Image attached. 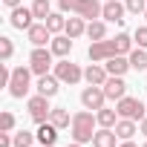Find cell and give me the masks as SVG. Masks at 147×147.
<instances>
[{
    "label": "cell",
    "instance_id": "f1b7e54d",
    "mask_svg": "<svg viewBox=\"0 0 147 147\" xmlns=\"http://www.w3.org/2000/svg\"><path fill=\"white\" fill-rule=\"evenodd\" d=\"M38 136L29 130H15V147H35Z\"/></svg>",
    "mask_w": 147,
    "mask_h": 147
},
{
    "label": "cell",
    "instance_id": "44dd1931",
    "mask_svg": "<svg viewBox=\"0 0 147 147\" xmlns=\"http://www.w3.org/2000/svg\"><path fill=\"white\" fill-rule=\"evenodd\" d=\"M113 130H115V136H118L121 141H127V138H133V136L138 133V121H133V118H118V124H115Z\"/></svg>",
    "mask_w": 147,
    "mask_h": 147
},
{
    "label": "cell",
    "instance_id": "8d00e7d4",
    "mask_svg": "<svg viewBox=\"0 0 147 147\" xmlns=\"http://www.w3.org/2000/svg\"><path fill=\"white\" fill-rule=\"evenodd\" d=\"M118 147H138V144H136L133 138H127V141H118Z\"/></svg>",
    "mask_w": 147,
    "mask_h": 147
},
{
    "label": "cell",
    "instance_id": "e575fe53",
    "mask_svg": "<svg viewBox=\"0 0 147 147\" xmlns=\"http://www.w3.org/2000/svg\"><path fill=\"white\" fill-rule=\"evenodd\" d=\"M138 133H141V136H144V138H147V115H144V118H141V121H138Z\"/></svg>",
    "mask_w": 147,
    "mask_h": 147
},
{
    "label": "cell",
    "instance_id": "4316f807",
    "mask_svg": "<svg viewBox=\"0 0 147 147\" xmlns=\"http://www.w3.org/2000/svg\"><path fill=\"white\" fill-rule=\"evenodd\" d=\"M127 58H130V66H133L136 72H141V69H147V49H141V46H136V49H133V52H130Z\"/></svg>",
    "mask_w": 147,
    "mask_h": 147
},
{
    "label": "cell",
    "instance_id": "ac0fdd59",
    "mask_svg": "<svg viewBox=\"0 0 147 147\" xmlns=\"http://www.w3.org/2000/svg\"><path fill=\"white\" fill-rule=\"evenodd\" d=\"M49 49H52V55H55V58H66V55L72 52V38L61 32V35H55V38H52Z\"/></svg>",
    "mask_w": 147,
    "mask_h": 147
},
{
    "label": "cell",
    "instance_id": "ab89813d",
    "mask_svg": "<svg viewBox=\"0 0 147 147\" xmlns=\"http://www.w3.org/2000/svg\"><path fill=\"white\" fill-rule=\"evenodd\" d=\"M141 147H147V141H144V144H141Z\"/></svg>",
    "mask_w": 147,
    "mask_h": 147
},
{
    "label": "cell",
    "instance_id": "83f0119b",
    "mask_svg": "<svg viewBox=\"0 0 147 147\" xmlns=\"http://www.w3.org/2000/svg\"><path fill=\"white\" fill-rule=\"evenodd\" d=\"M32 15H35V20H46L49 15H52V3L49 0H32Z\"/></svg>",
    "mask_w": 147,
    "mask_h": 147
},
{
    "label": "cell",
    "instance_id": "8992f818",
    "mask_svg": "<svg viewBox=\"0 0 147 147\" xmlns=\"http://www.w3.org/2000/svg\"><path fill=\"white\" fill-rule=\"evenodd\" d=\"M26 107H29V115H32V121L35 124H43V121H49V113H52V107H49V98L46 95H29V101H26Z\"/></svg>",
    "mask_w": 147,
    "mask_h": 147
},
{
    "label": "cell",
    "instance_id": "1f68e13d",
    "mask_svg": "<svg viewBox=\"0 0 147 147\" xmlns=\"http://www.w3.org/2000/svg\"><path fill=\"white\" fill-rule=\"evenodd\" d=\"M124 6L130 15H144L147 12V0H124Z\"/></svg>",
    "mask_w": 147,
    "mask_h": 147
},
{
    "label": "cell",
    "instance_id": "6da1fadb",
    "mask_svg": "<svg viewBox=\"0 0 147 147\" xmlns=\"http://www.w3.org/2000/svg\"><path fill=\"white\" fill-rule=\"evenodd\" d=\"M95 130H98V118H95V113H92V110H87V107H84V110H78L75 115H72V124H69L72 141L87 144V141H92Z\"/></svg>",
    "mask_w": 147,
    "mask_h": 147
},
{
    "label": "cell",
    "instance_id": "d6a6232c",
    "mask_svg": "<svg viewBox=\"0 0 147 147\" xmlns=\"http://www.w3.org/2000/svg\"><path fill=\"white\" fill-rule=\"evenodd\" d=\"M133 40H136V46L147 49V23H144V26H136V32H133Z\"/></svg>",
    "mask_w": 147,
    "mask_h": 147
},
{
    "label": "cell",
    "instance_id": "4fadbf2b",
    "mask_svg": "<svg viewBox=\"0 0 147 147\" xmlns=\"http://www.w3.org/2000/svg\"><path fill=\"white\" fill-rule=\"evenodd\" d=\"M38 92L40 95H46V98H55L58 95V90H61V78L55 75V72H49V75H38Z\"/></svg>",
    "mask_w": 147,
    "mask_h": 147
},
{
    "label": "cell",
    "instance_id": "74e56055",
    "mask_svg": "<svg viewBox=\"0 0 147 147\" xmlns=\"http://www.w3.org/2000/svg\"><path fill=\"white\" fill-rule=\"evenodd\" d=\"M69 147H84V144H78V141H72V144H69Z\"/></svg>",
    "mask_w": 147,
    "mask_h": 147
},
{
    "label": "cell",
    "instance_id": "7a4b0ae2",
    "mask_svg": "<svg viewBox=\"0 0 147 147\" xmlns=\"http://www.w3.org/2000/svg\"><path fill=\"white\" fill-rule=\"evenodd\" d=\"M32 66H15L12 69V81H9V95L12 98H26L32 90Z\"/></svg>",
    "mask_w": 147,
    "mask_h": 147
},
{
    "label": "cell",
    "instance_id": "7c38bea8",
    "mask_svg": "<svg viewBox=\"0 0 147 147\" xmlns=\"http://www.w3.org/2000/svg\"><path fill=\"white\" fill-rule=\"evenodd\" d=\"M26 38H29V43L32 46H46V43H52V32H49V26L43 23V20H35V26L26 32Z\"/></svg>",
    "mask_w": 147,
    "mask_h": 147
},
{
    "label": "cell",
    "instance_id": "836d02e7",
    "mask_svg": "<svg viewBox=\"0 0 147 147\" xmlns=\"http://www.w3.org/2000/svg\"><path fill=\"white\" fill-rule=\"evenodd\" d=\"M72 9H75V0H58V12H72Z\"/></svg>",
    "mask_w": 147,
    "mask_h": 147
},
{
    "label": "cell",
    "instance_id": "52a82bcc",
    "mask_svg": "<svg viewBox=\"0 0 147 147\" xmlns=\"http://www.w3.org/2000/svg\"><path fill=\"white\" fill-rule=\"evenodd\" d=\"M87 55H90V61H92V63H104V61H110V58H113V55H118V52H115V43L104 38V40H92V43H90V49H87Z\"/></svg>",
    "mask_w": 147,
    "mask_h": 147
},
{
    "label": "cell",
    "instance_id": "cb8c5ba5",
    "mask_svg": "<svg viewBox=\"0 0 147 147\" xmlns=\"http://www.w3.org/2000/svg\"><path fill=\"white\" fill-rule=\"evenodd\" d=\"M113 43H115V52H118V55H130V52L136 49V46H133L136 40H133V35H127V32L115 35V38H113Z\"/></svg>",
    "mask_w": 147,
    "mask_h": 147
},
{
    "label": "cell",
    "instance_id": "603a6c76",
    "mask_svg": "<svg viewBox=\"0 0 147 147\" xmlns=\"http://www.w3.org/2000/svg\"><path fill=\"white\" fill-rule=\"evenodd\" d=\"M87 38L90 40H104L107 38V20H90L87 23Z\"/></svg>",
    "mask_w": 147,
    "mask_h": 147
},
{
    "label": "cell",
    "instance_id": "9c48e42d",
    "mask_svg": "<svg viewBox=\"0 0 147 147\" xmlns=\"http://www.w3.org/2000/svg\"><path fill=\"white\" fill-rule=\"evenodd\" d=\"M72 15H81L84 20H98L104 15V3H98V0H75Z\"/></svg>",
    "mask_w": 147,
    "mask_h": 147
},
{
    "label": "cell",
    "instance_id": "ffe728a7",
    "mask_svg": "<svg viewBox=\"0 0 147 147\" xmlns=\"http://www.w3.org/2000/svg\"><path fill=\"white\" fill-rule=\"evenodd\" d=\"M104 66H107L110 75H127V69H133L127 55H113L110 61H104Z\"/></svg>",
    "mask_w": 147,
    "mask_h": 147
},
{
    "label": "cell",
    "instance_id": "d6986e66",
    "mask_svg": "<svg viewBox=\"0 0 147 147\" xmlns=\"http://www.w3.org/2000/svg\"><path fill=\"white\" fill-rule=\"evenodd\" d=\"M87 23H90V20H84L81 15H72V18H66V29H63V35H69L72 40H75V38L87 35Z\"/></svg>",
    "mask_w": 147,
    "mask_h": 147
},
{
    "label": "cell",
    "instance_id": "30bf717a",
    "mask_svg": "<svg viewBox=\"0 0 147 147\" xmlns=\"http://www.w3.org/2000/svg\"><path fill=\"white\" fill-rule=\"evenodd\" d=\"M9 23H12L15 29H20V32H29V29L35 26V15H32V9H26V6H18V9H12V15H9Z\"/></svg>",
    "mask_w": 147,
    "mask_h": 147
},
{
    "label": "cell",
    "instance_id": "4dcf8cb0",
    "mask_svg": "<svg viewBox=\"0 0 147 147\" xmlns=\"http://www.w3.org/2000/svg\"><path fill=\"white\" fill-rule=\"evenodd\" d=\"M0 130L3 133H15V113H9V110L0 113Z\"/></svg>",
    "mask_w": 147,
    "mask_h": 147
},
{
    "label": "cell",
    "instance_id": "f546056e",
    "mask_svg": "<svg viewBox=\"0 0 147 147\" xmlns=\"http://www.w3.org/2000/svg\"><path fill=\"white\" fill-rule=\"evenodd\" d=\"M12 55H15V43H12V38H0V61L9 63Z\"/></svg>",
    "mask_w": 147,
    "mask_h": 147
},
{
    "label": "cell",
    "instance_id": "8fae6325",
    "mask_svg": "<svg viewBox=\"0 0 147 147\" xmlns=\"http://www.w3.org/2000/svg\"><path fill=\"white\" fill-rule=\"evenodd\" d=\"M104 95H107V101H121V98L127 95V81H124V75H110L107 84H104Z\"/></svg>",
    "mask_w": 147,
    "mask_h": 147
},
{
    "label": "cell",
    "instance_id": "484cf974",
    "mask_svg": "<svg viewBox=\"0 0 147 147\" xmlns=\"http://www.w3.org/2000/svg\"><path fill=\"white\" fill-rule=\"evenodd\" d=\"M43 23L49 26V32H52V35H61V32L66 29V18H63V12H52Z\"/></svg>",
    "mask_w": 147,
    "mask_h": 147
},
{
    "label": "cell",
    "instance_id": "7402d4cb",
    "mask_svg": "<svg viewBox=\"0 0 147 147\" xmlns=\"http://www.w3.org/2000/svg\"><path fill=\"white\" fill-rule=\"evenodd\" d=\"M49 121H52L58 130H66V127L72 124V115H69V110H66V107H52V113H49Z\"/></svg>",
    "mask_w": 147,
    "mask_h": 147
},
{
    "label": "cell",
    "instance_id": "e0dca14e",
    "mask_svg": "<svg viewBox=\"0 0 147 147\" xmlns=\"http://www.w3.org/2000/svg\"><path fill=\"white\" fill-rule=\"evenodd\" d=\"M118 136H115V130L113 127H98L95 130V136H92V147H118Z\"/></svg>",
    "mask_w": 147,
    "mask_h": 147
},
{
    "label": "cell",
    "instance_id": "9a60e30c",
    "mask_svg": "<svg viewBox=\"0 0 147 147\" xmlns=\"http://www.w3.org/2000/svg\"><path fill=\"white\" fill-rule=\"evenodd\" d=\"M124 15H127V6L121 3V0H104V20L110 23H124Z\"/></svg>",
    "mask_w": 147,
    "mask_h": 147
},
{
    "label": "cell",
    "instance_id": "d4e9b609",
    "mask_svg": "<svg viewBox=\"0 0 147 147\" xmlns=\"http://www.w3.org/2000/svg\"><path fill=\"white\" fill-rule=\"evenodd\" d=\"M95 118H98V127H115V124H118V110L101 107V110L95 113Z\"/></svg>",
    "mask_w": 147,
    "mask_h": 147
},
{
    "label": "cell",
    "instance_id": "ba28073f",
    "mask_svg": "<svg viewBox=\"0 0 147 147\" xmlns=\"http://www.w3.org/2000/svg\"><path fill=\"white\" fill-rule=\"evenodd\" d=\"M81 104L87 107V110H92V113H98L104 104H107V95H104V87H84V92H81Z\"/></svg>",
    "mask_w": 147,
    "mask_h": 147
},
{
    "label": "cell",
    "instance_id": "5bb4252c",
    "mask_svg": "<svg viewBox=\"0 0 147 147\" xmlns=\"http://www.w3.org/2000/svg\"><path fill=\"white\" fill-rule=\"evenodd\" d=\"M107 78H110V72H107V66H104V63H90V66L84 69V81H87V84H92V87H104V84H107Z\"/></svg>",
    "mask_w": 147,
    "mask_h": 147
},
{
    "label": "cell",
    "instance_id": "5b68a950",
    "mask_svg": "<svg viewBox=\"0 0 147 147\" xmlns=\"http://www.w3.org/2000/svg\"><path fill=\"white\" fill-rule=\"evenodd\" d=\"M52 49H46V46H35L32 52H29V66H32V72L35 75H49V69L55 66L52 63Z\"/></svg>",
    "mask_w": 147,
    "mask_h": 147
},
{
    "label": "cell",
    "instance_id": "277c9868",
    "mask_svg": "<svg viewBox=\"0 0 147 147\" xmlns=\"http://www.w3.org/2000/svg\"><path fill=\"white\" fill-rule=\"evenodd\" d=\"M52 72L61 78V84H78V81H84V69L78 66V63H72V61H66V58H61L55 66H52Z\"/></svg>",
    "mask_w": 147,
    "mask_h": 147
},
{
    "label": "cell",
    "instance_id": "2e32d148",
    "mask_svg": "<svg viewBox=\"0 0 147 147\" xmlns=\"http://www.w3.org/2000/svg\"><path fill=\"white\" fill-rule=\"evenodd\" d=\"M35 136H38V144H40V147H55V141H58V127H55L52 121H43V124H38Z\"/></svg>",
    "mask_w": 147,
    "mask_h": 147
},
{
    "label": "cell",
    "instance_id": "d590c367",
    "mask_svg": "<svg viewBox=\"0 0 147 147\" xmlns=\"http://www.w3.org/2000/svg\"><path fill=\"white\" fill-rule=\"evenodd\" d=\"M3 6H6V9H18V6H20V0H3Z\"/></svg>",
    "mask_w": 147,
    "mask_h": 147
},
{
    "label": "cell",
    "instance_id": "f35d334b",
    "mask_svg": "<svg viewBox=\"0 0 147 147\" xmlns=\"http://www.w3.org/2000/svg\"><path fill=\"white\" fill-rule=\"evenodd\" d=\"M144 20H147V12H144Z\"/></svg>",
    "mask_w": 147,
    "mask_h": 147
},
{
    "label": "cell",
    "instance_id": "3957f363",
    "mask_svg": "<svg viewBox=\"0 0 147 147\" xmlns=\"http://www.w3.org/2000/svg\"><path fill=\"white\" fill-rule=\"evenodd\" d=\"M115 110H118V118H133V121H141L147 115V104L133 95H124L121 101H115Z\"/></svg>",
    "mask_w": 147,
    "mask_h": 147
}]
</instances>
